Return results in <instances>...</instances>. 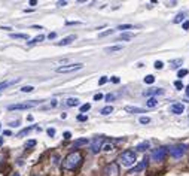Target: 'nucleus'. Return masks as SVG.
Segmentation results:
<instances>
[{
	"instance_id": "nucleus-1",
	"label": "nucleus",
	"mask_w": 189,
	"mask_h": 176,
	"mask_svg": "<svg viewBox=\"0 0 189 176\" xmlns=\"http://www.w3.org/2000/svg\"><path fill=\"white\" fill-rule=\"evenodd\" d=\"M82 160H84V157H82V154L79 151L70 152V154L66 155V158L63 160V169L64 170H75V169L80 166Z\"/></svg>"
},
{
	"instance_id": "nucleus-2",
	"label": "nucleus",
	"mask_w": 189,
	"mask_h": 176,
	"mask_svg": "<svg viewBox=\"0 0 189 176\" xmlns=\"http://www.w3.org/2000/svg\"><path fill=\"white\" fill-rule=\"evenodd\" d=\"M119 161H121V164H122V166H125V167H131V166L136 163V152L131 151V149H127V151L121 152Z\"/></svg>"
},
{
	"instance_id": "nucleus-3",
	"label": "nucleus",
	"mask_w": 189,
	"mask_h": 176,
	"mask_svg": "<svg viewBox=\"0 0 189 176\" xmlns=\"http://www.w3.org/2000/svg\"><path fill=\"white\" fill-rule=\"evenodd\" d=\"M188 149V145H185V143H179V145H174L171 146L168 152H170V155H171L173 158H182L183 155H185V152Z\"/></svg>"
},
{
	"instance_id": "nucleus-4",
	"label": "nucleus",
	"mask_w": 189,
	"mask_h": 176,
	"mask_svg": "<svg viewBox=\"0 0 189 176\" xmlns=\"http://www.w3.org/2000/svg\"><path fill=\"white\" fill-rule=\"evenodd\" d=\"M39 105V101H24V103H17V105H9L8 109L9 110H23V109H30V108H35Z\"/></svg>"
},
{
	"instance_id": "nucleus-5",
	"label": "nucleus",
	"mask_w": 189,
	"mask_h": 176,
	"mask_svg": "<svg viewBox=\"0 0 189 176\" xmlns=\"http://www.w3.org/2000/svg\"><path fill=\"white\" fill-rule=\"evenodd\" d=\"M82 67H84V64H82V63H76V64H67V66L57 67V73H72V72L80 70Z\"/></svg>"
},
{
	"instance_id": "nucleus-6",
	"label": "nucleus",
	"mask_w": 189,
	"mask_h": 176,
	"mask_svg": "<svg viewBox=\"0 0 189 176\" xmlns=\"http://www.w3.org/2000/svg\"><path fill=\"white\" fill-rule=\"evenodd\" d=\"M167 152H168V149H167L165 146H159V148H156V149L152 151L150 158L154 160V161H162V160L165 158V155H167Z\"/></svg>"
},
{
	"instance_id": "nucleus-7",
	"label": "nucleus",
	"mask_w": 189,
	"mask_h": 176,
	"mask_svg": "<svg viewBox=\"0 0 189 176\" xmlns=\"http://www.w3.org/2000/svg\"><path fill=\"white\" fill-rule=\"evenodd\" d=\"M103 143H104V137H101V136L94 137V139L91 140V143H89V149H91V152L97 154V152L103 148Z\"/></svg>"
},
{
	"instance_id": "nucleus-8",
	"label": "nucleus",
	"mask_w": 189,
	"mask_h": 176,
	"mask_svg": "<svg viewBox=\"0 0 189 176\" xmlns=\"http://www.w3.org/2000/svg\"><path fill=\"white\" fill-rule=\"evenodd\" d=\"M104 176H119V167L116 163H110L104 169Z\"/></svg>"
},
{
	"instance_id": "nucleus-9",
	"label": "nucleus",
	"mask_w": 189,
	"mask_h": 176,
	"mask_svg": "<svg viewBox=\"0 0 189 176\" xmlns=\"http://www.w3.org/2000/svg\"><path fill=\"white\" fill-rule=\"evenodd\" d=\"M183 110H185V106L182 103H174L170 106V112L174 115H180V114H183Z\"/></svg>"
},
{
	"instance_id": "nucleus-10",
	"label": "nucleus",
	"mask_w": 189,
	"mask_h": 176,
	"mask_svg": "<svg viewBox=\"0 0 189 176\" xmlns=\"http://www.w3.org/2000/svg\"><path fill=\"white\" fill-rule=\"evenodd\" d=\"M146 166H147V160L145 158L143 161H142V163H138V164L136 166V167H133V169H131V170H129L128 173H131V175H133V173H138V172L145 170V169H146Z\"/></svg>"
},
{
	"instance_id": "nucleus-11",
	"label": "nucleus",
	"mask_w": 189,
	"mask_h": 176,
	"mask_svg": "<svg viewBox=\"0 0 189 176\" xmlns=\"http://www.w3.org/2000/svg\"><path fill=\"white\" fill-rule=\"evenodd\" d=\"M158 94H164V90L161 88H150V90H146V91L143 92V96H146V97H154V96H158Z\"/></svg>"
},
{
	"instance_id": "nucleus-12",
	"label": "nucleus",
	"mask_w": 189,
	"mask_h": 176,
	"mask_svg": "<svg viewBox=\"0 0 189 176\" xmlns=\"http://www.w3.org/2000/svg\"><path fill=\"white\" fill-rule=\"evenodd\" d=\"M21 81V78H17V79H10V81H3V82H0V90H3V88H8L10 85L14 84H18Z\"/></svg>"
},
{
	"instance_id": "nucleus-13",
	"label": "nucleus",
	"mask_w": 189,
	"mask_h": 176,
	"mask_svg": "<svg viewBox=\"0 0 189 176\" xmlns=\"http://www.w3.org/2000/svg\"><path fill=\"white\" fill-rule=\"evenodd\" d=\"M75 39H76V36H75V34H72V36H67V37H64V39H63L61 42H58L57 45H58V46H63V45H69V43L72 42V41H75Z\"/></svg>"
},
{
	"instance_id": "nucleus-14",
	"label": "nucleus",
	"mask_w": 189,
	"mask_h": 176,
	"mask_svg": "<svg viewBox=\"0 0 189 176\" xmlns=\"http://www.w3.org/2000/svg\"><path fill=\"white\" fill-rule=\"evenodd\" d=\"M89 142L86 137H82V139H76L75 142H73V148H77V146H84V145H86V143Z\"/></svg>"
},
{
	"instance_id": "nucleus-15",
	"label": "nucleus",
	"mask_w": 189,
	"mask_h": 176,
	"mask_svg": "<svg viewBox=\"0 0 189 176\" xmlns=\"http://www.w3.org/2000/svg\"><path fill=\"white\" fill-rule=\"evenodd\" d=\"M156 105H158V100H156L155 97H149V99H147V101H146L147 108H155Z\"/></svg>"
},
{
	"instance_id": "nucleus-16",
	"label": "nucleus",
	"mask_w": 189,
	"mask_h": 176,
	"mask_svg": "<svg viewBox=\"0 0 189 176\" xmlns=\"http://www.w3.org/2000/svg\"><path fill=\"white\" fill-rule=\"evenodd\" d=\"M66 105L70 106V108H72V106H77V105H79V100H77L76 97H70V99H67Z\"/></svg>"
},
{
	"instance_id": "nucleus-17",
	"label": "nucleus",
	"mask_w": 189,
	"mask_h": 176,
	"mask_svg": "<svg viewBox=\"0 0 189 176\" xmlns=\"http://www.w3.org/2000/svg\"><path fill=\"white\" fill-rule=\"evenodd\" d=\"M122 49V45H115V46H107L106 48V52H116V51H121Z\"/></svg>"
},
{
	"instance_id": "nucleus-18",
	"label": "nucleus",
	"mask_w": 189,
	"mask_h": 176,
	"mask_svg": "<svg viewBox=\"0 0 189 176\" xmlns=\"http://www.w3.org/2000/svg\"><path fill=\"white\" fill-rule=\"evenodd\" d=\"M136 149H137V151H146V149H149V142H142V143H138Z\"/></svg>"
},
{
	"instance_id": "nucleus-19",
	"label": "nucleus",
	"mask_w": 189,
	"mask_h": 176,
	"mask_svg": "<svg viewBox=\"0 0 189 176\" xmlns=\"http://www.w3.org/2000/svg\"><path fill=\"white\" fill-rule=\"evenodd\" d=\"M12 39H28V34H23V33H12L10 34Z\"/></svg>"
},
{
	"instance_id": "nucleus-20",
	"label": "nucleus",
	"mask_w": 189,
	"mask_h": 176,
	"mask_svg": "<svg viewBox=\"0 0 189 176\" xmlns=\"http://www.w3.org/2000/svg\"><path fill=\"white\" fill-rule=\"evenodd\" d=\"M133 37H134L133 33H122L119 36V41H129V39H133Z\"/></svg>"
},
{
	"instance_id": "nucleus-21",
	"label": "nucleus",
	"mask_w": 189,
	"mask_h": 176,
	"mask_svg": "<svg viewBox=\"0 0 189 176\" xmlns=\"http://www.w3.org/2000/svg\"><path fill=\"white\" fill-rule=\"evenodd\" d=\"M112 112H113L112 106H104L103 109L100 110V114H101V115H109V114H112Z\"/></svg>"
},
{
	"instance_id": "nucleus-22",
	"label": "nucleus",
	"mask_w": 189,
	"mask_h": 176,
	"mask_svg": "<svg viewBox=\"0 0 189 176\" xmlns=\"http://www.w3.org/2000/svg\"><path fill=\"white\" fill-rule=\"evenodd\" d=\"M43 39H45V36H43V34H40V36H37V37H35V39H31L30 42H27V43H28V45H35V43L42 42Z\"/></svg>"
},
{
	"instance_id": "nucleus-23",
	"label": "nucleus",
	"mask_w": 189,
	"mask_h": 176,
	"mask_svg": "<svg viewBox=\"0 0 189 176\" xmlns=\"http://www.w3.org/2000/svg\"><path fill=\"white\" fill-rule=\"evenodd\" d=\"M125 110H127V112H136V114H143V112H145V110L140 109V108H131V106H127Z\"/></svg>"
},
{
	"instance_id": "nucleus-24",
	"label": "nucleus",
	"mask_w": 189,
	"mask_h": 176,
	"mask_svg": "<svg viewBox=\"0 0 189 176\" xmlns=\"http://www.w3.org/2000/svg\"><path fill=\"white\" fill-rule=\"evenodd\" d=\"M183 19H185V14H179V15H176V18L173 19V23H174V24H179Z\"/></svg>"
},
{
	"instance_id": "nucleus-25",
	"label": "nucleus",
	"mask_w": 189,
	"mask_h": 176,
	"mask_svg": "<svg viewBox=\"0 0 189 176\" xmlns=\"http://www.w3.org/2000/svg\"><path fill=\"white\" fill-rule=\"evenodd\" d=\"M33 130V127H27V128H24V130H21L19 133H18V137H21V136H26L27 133H30Z\"/></svg>"
},
{
	"instance_id": "nucleus-26",
	"label": "nucleus",
	"mask_w": 189,
	"mask_h": 176,
	"mask_svg": "<svg viewBox=\"0 0 189 176\" xmlns=\"http://www.w3.org/2000/svg\"><path fill=\"white\" fill-rule=\"evenodd\" d=\"M189 72H188V69H180L179 72H177V78H183V76H186Z\"/></svg>"
},
{
	"instance_id": "nucleus-27",
	"label": "nucleus",
	"mask_w": 189,
	"mask_h": 176,
	"mask_svg": "<svg viewBox=\"0 0 189 176\" xmlns=\"http://www.w3.org/2000/svg\"><path fill=\"white\" fill-rule=\"evenodd\" d=\"M145 82H146V84H154L155 82V76L154 75H147L146 78H145Z\"/></svg>"
},
{
	"instance_id": "nucleus-28",
	"label": "nucleus",
	"mask_w": 189,
	"mask_h": 176,
	"mask_svg": "<svg viewBox=\"0 0 189 176\" xmlns=\"http://www.w3.org/2000/svg\"><path fill=\"white\" fill-rule=\"evenodd\" d=\"M104 152H110V151H113V146L110 145V143H106V145H103V148H101Z\"/></svg>"
},
{
	"instance_id": "nucleus-29",
	"label": "nucleus",
	"mask_w": 189,
	"mask_h": 176,
	"mask_svg": "<svg viewBox=\"0 0 189 176\" xmlns=\"http://www.w3.org/2000/svg\"><path fill=\"white\" fill-rule=\"evenodd\" d=\"M129 28H134V25L131 24H122L118 27V30H129Z\"/></svg>"
},
{
	"instance_id": "nucleus-30",
	"label": "nucleus",
	"mask_w": 189,
	"mask_h": 176,
	"mask_svg": "<svg viewBox=\"0 0 189 176\" xmlns=\"http://www.w3.org/2000/svg\"><path fill=\"white\" fill-rule=\"evenodd\" d=\"M33 90H35V88H33L31 85H26V87H23V88H21V91L23 92H31Z\"/></svg>"
},
{
	"instance_id": "nucleus-31",
	"label": "nucleus",
	"mask_w": 189,
	"mask_h": 176,
	"mask_svg": "<svg viewBox=\"0 0 189 176\" xmlns=\"http://www.w3.org/2000/svg\"><path fill=\"white\" fill-rule=\"evenodd\" d=\"M89 109H91V105H89V103H86V105H82V106H80V112H82V114H84V112H88Z\"/></svg>"
},
{
	"instance_id": "nucleus-32",
	"label": "nucleus",
	"mask_w": 189,
	"mask_h": 176,
	"mask_svg": "<svg viewBox=\"0 0 189 176\" xmlns=\"http://www.w3.org/2000/svg\"><path fill=\"white\" fill-rule=\"evenodd\" d=\"M118 97V94H107L104 99H106V101H112V100H115Z\"/></svg>"
},
{
	"instance_id": "nucleus-33",
	"label": "nucleus",
	"mask_w": 189,
	"mask_h": 176,
	"mask_svg": "<svg viewBox=\"0 0 189 176\" xmlns=\"http://www.w3.org/2000/svg\"><path fill=\"white\" fill-rule=\"evenodd\" d=\"M113 32H115V30H106V32L98 34V37H106V36H109V34H113Z\"/></svg>"
},
{
	"instance_id": "nucleus-34",
	"label": "nucleus",
	"mask_w": 189,
	"mask_h": 176,
	"mask_svg": "<svg viewBox=\"0 0 189 176\" xmlns=\"http://www.w3.org/2000/svg\"><path fill=\"white\" fill-rule=\"evenodd\" d=\"M149 122H150L149 117H140V124H149Z\"/></svg>"
},
{
	"instance_id": "nucleus-35",
	"label": "nucleus",
	"mask_w": 189,
	"mask_h": 176,
	"mask_svg": "<svg viewBox=\"0 0 189 176\" xmlns=\"http://www.w3.org/2000/svg\"><path fill=\"white\" fill-rule=\"evenodd\" d=\"M174 87H176L177 90H183V84H182V81H176V82H174Z\"/></svg>"
},
{
	"instance_id": "nucleus-36",
	"label": "nucleus",
	"mask_w": 189,
	"mask_h": 176,
	"mask_svg": "<svg viewBox=\"0 0 189 176\" xmlns=\"http://www.w3.org/2000/svg\"><path fill=\"white\" fill-rule=\"evenodd\" d=\"M162 67H164L162 61H155V69H158V70H159V69H162Z\"/></svg>"
},
{
	"instance_id": "nucleus-37",
	"label": "nucleus",
	"mask_w": 189,
	"mask_h": 176,
	"mask_svg": "<svg viewBox=\"0 0 189 176\" xmlns=\"http://www.w3.org/2000/svg\"><path fill=\"white\" fill-rule=\"evenodd\" d=\"M46 133H48V136L54 137V136H55V128H48V130H46Z\"/></svg>"
},
{
	"instance_id": "nucleus-38",
	"label": "nucleus",
	"mask_w": 189,
	"mask_h": 176,
	"mask_svg": "<svg viewBox=\"0 0 189 176\" xmlns=\"http://www.w3.org/2000/svg\"><path fill=\"white\" fill-rule=\"evenodd\" d=\"M36 145V140H28V142L26 143V148H33Z\"/></svg>"
},
{
	"instance_id": "nucleus-39",
	"label": "nucleus",
	"mask_w": 189,
	"mask_h": 176,
	"mask_svg": "<svg viewBox=\"0 0 189 176\" xmlns=\"http://www.w3.org/2000/svg\"><path fill=\"white\" fill-rule=\"evenodd\" d=\"M106 82H107V78H106V76H101L100 81H98V85H104Z\"/></svg>"
},
{
	"instance_id": "nucleus-40",
	"label": "nucleus",
	"mask_w": 189,
	"mask_h": 176,
	"mask_svg": "<svg viewBox=\"0 0 189 176\" xmlns=\"http://www.w3.org/2000/svg\"><path fill=\"white\" fill-rule=\"evenodd\" d=\"M86 119H88V117H86V115H84V114L77 115V121H86Z\"/></svg>"
},
{
	"instance_id": "nucleus-41",
	"label": "nucleus",
	"mask_w": 189,
	"mask_h": 176,
	"mask_svg": "<svg viewBox=\"0 0 189 176\" xmlns=\"http://www.w3.org/2000/svg\"><path fill=\"white\" fill-rule=\"evenodd\" d=\"M101 99H103V94H100V92H98V94H95V96H94V100H95V101L101 100Z\"/></svg>"
},
{
	"instance_id": "nucleus-42",
	"label": "nucleus",
	"mask_w": 189,
	"mask_h": 176,
	"mask_svg": "<svg viewBox=\"0 0 189 176\" xmlns=\"http://www.w3.org/2000/svg\"><path fill=\"white\" fill-rule=\"evenodd\" d=\"M171 64H174L173 67H177L176 64H182V60H176V61H171Z\"/></svg>"
},
{
	"instance_id": "nucleus-43",
	"label": "nucleus",
	"mask_w": 189,
	"mask_h": 176,
	"mask_svg": "<svg viewBox=\"0 0 189 176\" xmlns=\"http://www.w3.org/2000/svg\"><path fill=\"white\" fill-rule=\"evenodd\" d=\"M112 82L118 84V82H119V78H118V76H113V78H112Z\"/></svg>"
},
{
	"instance_id": "nucleus-44",
	"label": "nucleus",
	"mask_w": 189,
	"mask_h": 176,
	"mask_svg": "<svg viewBox=\"0 0 189 176\" xmlns=\"http://www.w3.org/2000/svg\"><path fill=\"white\" fill-rule=\"evenodd\" d=\"M189 28V21H186V23H183V30H188Z\"/></svg>"
},
{
	"instance_id": "nucleus-45",
	"label": "nucleus",
	"mask_w": 189,
	"mask_h": 176,
	"mask_svg": "<svg viewBox=\"0 0 189 176\" xmlns=\"http://www.w3.org/2000/svg\"><path fill=\"white\" fill-rule=\"evenodd\" d=\"M70 137H72V134H70L69 131H66V133H64V139H70Z\"/></svg>"
},
{
	"instance_id": "nucleus-46",
	"label": "nucleus",
	"mask_w": 189,
	"mask_h": 176,
	"mask_svg": "<svg viewBox=\"0 0 189 176\" xmlns=\"http://www.w3.org/2000/svg\"><path fill=\"white\" fill-rule=\"evenodd\" d=\"M67 5V2H58V6H66Z\"/></svg>"
},
{
	"instance_id": "nucleus-47",
	"label": "nucleus",
	"mask_w": 189,
	"mask_h": 176,
	"mask_svg": "<svg viewBox=\"0 0 189 176\" xmlns=\"http://www.w3.org/2000/svg\"><path fill=\"white\" fill-rule=\"evenodd\" d=\"M55 36H57V34H55V33H49V36H48V37H49V39H54Z\"/></svg>"
},
{
	"instance_id": "nucleus-48",
	"label": "nucleus",
	"mask_w": 189,
	"mask_h": 176,
	"mask_svg": "<svg viewBox=\"0 0 189 176\" xmlns=\"http://www.w3.org/2000/svg\"><path fill=\"white\" fill-rule=\"evenodd\" d=\"M186 96H188V97H189V85H188V87H186Z\"/></svg>"
},
{
	"instance_id": "nucleus-49",
	"label": "nucleus",
	"mask_w": 189,
	"mask_h": 176,
	"mask_svg": "<svg viewBox=\"0 0 189 176\" xmlns=\"http://www.w3.org/2000/svg\"><path fill=\"white\" fill-rule=\"evenodd\" d=\"M10 176H21V175H19V173H12Z\"/></svg>"
},
{
	"instance_id": "nucleus-50",
	"label": "nucleus",
	"mask_w": 189,
	"mask_h": 176,
	"mask_svg": "<svg viewBox=\"0 0 189 176\" xmlns=\"http://www.w3.org/2000/svg\"><path fill=\"white\" fill-rule=\"evenodd\" d=\"M31 176H42V175H31Z\"/></svg>"
},
{
	"instance_id": "nucleus-51",
	"label": "nucleus",
	"mask_w": 189,
	"mask_h": 176,
	"mask_svg": "<svg viewBox=\"0 0 189 176\" xmlns=\"http://www.w3.org/2000/svg\"><path fill=\"white\" fill-rule=\"evenodd\" d=\"M0 128H2V124H0Z\"/></svg>"
}]
</instances>
